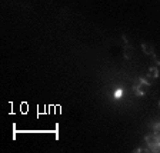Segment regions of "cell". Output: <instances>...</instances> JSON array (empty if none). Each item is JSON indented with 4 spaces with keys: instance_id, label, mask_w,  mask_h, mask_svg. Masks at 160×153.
<instances>
[{
    "instance_id": "1",
    "label": "cell",
    "mask_w": 160,
    "mask_h": 153,
    "mask_svg": "<svg viewBox=\"0 0 160 153\" xmlns=\"http://www.w3.org/2000/svg\"><path fill=\"white\" fill-rule=\"evenodd\" d=\"M144 142L147 143V146L150 147V146H156L160 143V137H157L154 133L153 135H147V136L144 137Z\"/></svg>"
},
{
    "instance_id": "2",
    "label": "cell",
    "mask_w": 160,
    "mask_h": 153,
    "mask_svg": "<svg viewBox=\"0 0 160 153\" xmlns=\"http://www.w3.org/2000/svg\"><path fill=\"white\" fill-rule=\"evenodd\" d=\"M142 49H143V52L146 54H153L154 53V46L149 45V43H143V45H142Z\"/></svg>"
},
{
    "instance_id": "3",
    "label": "cell",
    "mask_w": 160,
    "mask_h": 153,
    "mask_svg": "<svg viewBox=\"0 0 160 153\" xmlns=\"http://www.w3.org/2000/svg\"><path fill=\"white\" fill-rule=\"evenodd\" d=\"M123 56L126 59H130L131 56H133V47H131V46H126V47H124V52H123Z\"/></svg>"
},
{
    "instance_id": "4",
    "label": "cell",
    "mask_w": 160,
    "mask_h": 153,
    "mask_svg": "<svg viewBox=\"0 0 160 153\" xmlns=\"http://www.w3.org/2000/svg\"><path fill=\"white\" fill-rule=\"evenodd\" d=\"M149 76L152 79H156L157 76H159V69H157V67H150V69H149Z\"/></svg>"
},
{
    "instance_id": "5",
    "label": "cell",
    "mask_w": 160,
    "mask_h": 153,
    "mask_svg": "<svg viewBox=\"0 0 160 153\" xmlns=\"http://www.w3.org/2000/svg\"><path fill=\"white\" fill-rule=\"evenodd\" d=\"M123 96V90L122 89H116V92H115V97L116 99H120Z\"/></svg>"
},
{
    "instance_id": "6",
    "label": "cell",
    "mask_w": 160,
    "mask_h": 153,
    "mask_svg": "<svg viewBox=\"0 0 160 153\" xmlns=\"http://www.w3.org/2000/svg\"><path fill=\"white\" fill-rule=\"evenodd\" d=\"M150 56H152V59H153V60H154V62H156V63H157V65H160V59H159V57H157L156 54L153 53V54H150Z\"/></svg>"
},
{
    "instance_id": "7",
    "label": "cell",
    "mask_w": 160,
    "mask_h": 153,
    "mask_svg": "<svg viewBox=\"0 0 160 153\" xmlns=\"http://www.w3.org/2000/svg\"><path fill=\"white\" fill-rule=\"evenodd\" d=\"M150 79H152L150 76H146V77H142V80H143V82H146L147 84H150Z\"/></svg>"
},
{
    "instance_id": "8",
    "label": "cell",
    "mask_w": 160,
    "mask_h": 153,
    "mask_svg": "<svg viewBox=\"0 0 160 153\" xmlns=\"http://www.w3.org/2000/svg\"><path fill=\"white\" fill-rule=\"evenodd\" d=\"M21 112H23V113H26V112H27V104H26V103H23V104H21Z\"/></svg>"
},
{
    "instance_id": "9",
    "label": "cell",
    "mask_w": 160,
    "mask_h": 153,
    "mask_svg": "<svg viewBox=\"0 0 160 153\" xmlns=\"http://www.w3.org/2000/svg\"><path fill=\"white\" fill-rule=\"evenodd\" d=\"M133 152H135V153H140V152H143V149H142V147H137V149H135Z\"/></svg>"
},
{
    "instance_id": "10",
    "label": "cell",
    "mask_w": 160,
    "mask_h": 153,
    "mask_svg": "<svg viewBox=\"0 0 160 153\" xmlns=\"http://www.w3.org/2000/svg\"><path fill=\"white\" fill-rule=\"evenodd\" d=\"M159 106H160V100H159Z\"/></svg>"
}]
</instances>
